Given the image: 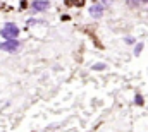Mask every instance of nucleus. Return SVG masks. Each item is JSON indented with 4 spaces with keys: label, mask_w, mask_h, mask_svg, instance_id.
<instances>
[{
    "label": "nucleus",
    "mask_w": 148,
    "mask_h": 132,
    "mask_svg": "<svg viewBox=\"0 0 148 132\" xmlns=\"http://www.w3.org/2000/svg\"><path fill=\"white\" fill-rule=\"evenodd\" d=\"M35 24H45V21H41V19H28L26 21V26H35Z\"/></svg>",
    "instance_id": "8"
},
{
    "label": "nucleus",
    "mask_w": 148,
    "mask_h": 132,
    "mask_svg": "<svg viewBox=\"0 0 148 132\" xmlns=\"http://www.w3.org/2000/svg\"><path fill=\"white\" fill-rule=\"evenodd\" d=\"M143 46H145V45H143V43H141V41H140V43H136V45H134V55H136V57H138V55H140V53H141V50H143Z\"/></svg>",
    "instance_id": "9"
},
{
    "label": "nucleus",
    "mask_w": 148,
    "mask_h": 132,
    "mask_svg": "<svg viewBox=\"0 0 148 132\" xmlns=\"http://www.w3.org/2000/svg\"><path fill=\"white\" fill-rule=\"evenodd\" d=\"M88 12H90V16H91L93 19H100V17H103V14H105V5H103L102 2H93V3L90 5Z\"/></svg>",
    "instance_id": "4"
},
{
    "label": "nucleus",
    "mask_w": 148,
    "mask_h": 132,
    "mask_svg": "<svg viewBox=\"0 0 148 132\" xmlns=\"http://www.w3.org/2000/svg\"><path fill=\"white\" fill-rule=\"evenodd\" d=\"M134 103H136V105H143V96H141V95H136V96H134Z\"/></svg>",
    "instance_id": "11"
},
{
    "label": "nucleus",
    "mask_w": 148,
    "mask_h": 132,
    "mask_svg": "<svg viewBox=\"0 0 148 132\" xmlns=\"http://www.w3.org/2000/svg\"><path fill=\"white\" fill-rule=\"evenodd\" d=\"M19 34H21V29L16 22H5L0 29V36L3 39H17Z\"/></svg>",
    "instance_id": "1"
},
{
    "label": "nucleus",
    "mask_w": 148,
    "mask_h": 132,
    "mask_svg": "<svg viewBox=\"0 0 148 132\" xmlns=\"http://www.w3.org/2000/svg\"><path fill=\"white\" fill-rule=\"evenodd\" d=\"M93 70H105L107 69V64H103V62H97V64H93L91 65Z\"/></svg>",
    "instance_id": "7"
},
{
    "label": "nucleus",
    "mask_w": 148,
    "mask_h": 132,
    "mask_svg": "<svg viewBox=\"0 0 148 132\" xmlns=\"http://www.w3.org/2000/svg\"><path fill=\"white\" fill-rule=\"evenodd\" d=\"M100 2H102V3H103L105 7H109V5H112V3H114L115 0H100Z\"/></svg>",
    "instance_id": "12"
},
{
    "label": "nucleus",
    "mask_w": 148,
    "mask_h": 132,
    "mask_svg": "<svg viewBox=\"0 0 148 132\" xmlns=\"http://www.w3.org/2000/svg\"><path fill=\"white\" fill-rule=\"evenodd\" d=\"M50 7H52L50 0H33V2L29 3L31 14H43V12L50 10Z\"/></svg>",
    "instance_id": "3"
},
{
    "label": "nucleus",
    "mask_w": 148,
    "mask_h": 132,
    "mask_svg": "<svg viewBox=\"0 0 148 132\" xmlns=\"http://www.w3.org/2000/svg\"><path fill=\"white\" fill-rule=\"evenodd\" d=\"M124 41H126L127 45H136V39H134L133 36H126V38H124Z\"/></svg>",
    "instance_id": "10"
},
{
    "label": "nucleus",
    "mask_w": 148,
    "mask_h": 132,
    "mask_svg": "<svg viewBox=\"0 0 148 132\" xmlns=\"http://www.w3.org/2000/svg\"><path fill=\"white\" fill-rule=\"evenodd\" d=\"M66 5H74V7H81L84 5V0H64Z\"/></svg>",
    "instance_id": "5"
},
{
    "label": "nucleus",
    "mask_w": 148,
    "mask_h": 132,
    "mask_svg": "<svg viewBox=\"0 0 148 132\" xmlns=\"http://www.w3.org/2000/svg\"><path fill=\"white\" fill-rule=\"evenodd\" d=\"M129 7H136V5H141V3H148V0H126Z\"/></svg>",
    "instance_id": "6"
},
{
    "label": "nucleus",
    "mask_w": 148,
    "mask_h": 132,
    "mask_svg": "<svg viewBox=\"0 0 148 132\" xmlns=\"http://www.w3.org/2000/svg\"><path fill=\"white\" fill-rule=\"evenodd\" d=\"M23 43L19 39H3L0 41V52H5V53H17L21 50Z\"/></svg>",
    "instance_id": "2"
}]
</instances>
